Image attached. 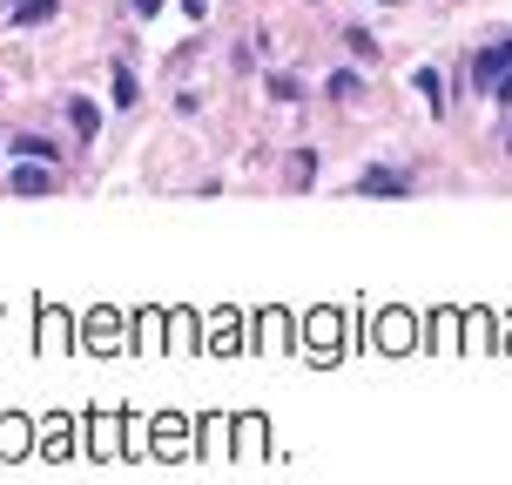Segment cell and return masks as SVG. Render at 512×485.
I'll list each match as a JSON object with an SVG mask.
<instances>
[{
    "label": "cell",
    "instance_id": "6da1fadb",
    "mask_svg": "<svg viewBox=\"0 0 512 485\" xmlns=\"http://www.w3.org/2000/svg\"><path fill=\"white\" fill-rule=\"evenodd\" d=\"M358 196H371V203H398V196H411V176L405 169H364Z\"/></svg>",
    "mask_w": 512,
    "mask_h": 485
},
{
    "label": "cell",
    "instance_id": "7a4b0ae2",
    "mask_svg": "<svg viewBox=\"0 0 512 485\" xmlns=\"http://www.w3.org/2000/svg\"><path fill=\"white\" fill-rule=\"evenodd\" d=\"M378 344H384V351H411V317H398V310L378 317Z\"/></svg>",
    "mask_w": 512,
    "mask_h": 485
},
{
    "label": "cell",
    "instance_id": "3957f363",
    "mask_svg": "<svg viewBox=\"0 0 512 485\" xmlns=\"http://www.w3.org/2000/svg\"><path fill=\"white\" fill-rule=\"evenodd\" d=\"M283 176H290V189H310V182H317V149H297L283 162Z\"/></svg>",
    "mask_w": 512,
    "mask_h": 485
},
{
    "label": "cell",
    "instance_id": "277c9868",
    "mask_svg": "<svg viewBox=\"0 0 512 485\" xmlns=\"http://www.w3.org/2000/svg\"><path fill=\"white\" fill-rule=\"evenodd\" d=\"M14 196H48V162H27V169H14Z\"/></svg>",
    "mask_w": 512,
    "mask_h": 485
},
{
    "label": "cell",
    "instance_id": "5b68a950",
    "mask_svg": "<svg viewBox=\"0 0 512 485\" xmlns=\"http://www.w3.org/2000/svg\"><path fill=\"white\" fill-rule=\"evenodd\" d=\"M492 68H512V34H499V48H486L479 61H472V75H479V81H486Z\"/></svg>",
    "mask_w": 512,
    "mask_h": 485
},
{
    "label": "cell",
    "instance_id": "8992f818",
    "mask_svg": "<svg viewBox=\"0 0 512 485\" xmlns=\"http://www.w3.org/2000/svg\"><path fill=\"white\" fill-rule=\"evenodd\" d=\"M54 21V0H14V27H41Z\"/></svg>",
    "mask_w": 512,
    "mask_h": 485
},
{
    "label": "cell",
    "instance_id": "52a82bcc",
    "mask_svg": "<svg viewBox=\"0 0 512 485\" xmlns=\"http://www.w3.org/2000/svg\"><path fill=\"white\" fill-rule=\"evenodd\" d=\"M324 88H331V102H358V95H364V75H351V68H337V75L324 81Z\"/></svg>",
    "mask_w": 512,
    "mask_h": 485
},
{
    "label": "cell",
    "instance_id": "ba28073f",
    "mask_svg": "<svg viewBox=\"0 0 512 485\" xmlns=\"http://www.w3.org/2000/svg\"><path fill=\"white\" fill-rule=\"evenodd\" d=\"M68 122H75V135L88 142V135L102 128V115H95V102H81V95H75V102H68Z\"/></svg>",
    "mask_w": 512,
    "mask_h": 485
},
{
    "label": "cell",
    "instance_id": "9c48e42d",
    "mask_svg": "<svg viewBox=\"0 0 512 485\" xmlns=\"http://www.w3.org/2000/svg\"><path fill=\"white\" fill-rule=\"evenodd\" d=\"M14 155H27V162H54V142H41V135H14Z\"/></svg>",
    "mask_w": 512,
    "mask_h": 485
},
{
    "label": "cell",
    "instance_id": "30bf717a",
    "mask_svg": "<svg viewBox=\"0 0 512 485\" xmlns=\"http://www.w3.org/2000/svg\"><path fill=\"white\" fill-rule=\"evenodd\" d=\"M135 95H142V81L128 75V68H115V108H135Z\"/></svg>",
    "mask_w": 512,
    "mask_h": 485
},
{
    "label": "cell",
    "instance_id": "8fae6325",
    "mask_svg": "<svg viewBox=\"0 0 512 485\" xmlns=\"http://www.w3.org/2000/svg\"><path fill=\"white\" fill-rule=\"evenodd\" d=\"M418 88H425V108H432V115H438V108H445V88H438V75H432V68L418 75Z\"/></svg>",
    "mask_w": 512,
    "mask_h": 485
},
{
    "label": "cell",
    "instance_id": "7c38bea8",
    "mask_svg": "<svg viewBox=\"0 0 512 485\" xmlns=\"http://www.w3.org/2000/svg\"><path fill=\"white\" fill-rule=\"evenodd\" d=\"M344 41H351V54H378V41H371V27H344Z\"/></svg>",
    "mask_w": 512,
    "mask_h": 485
},
{
    "label": "cell",
    "instance_id": "4fadbf2b",
    "mask_svg": "<svg viewBox=\"0 0 512 485\" xmlns=\"http://www.w3.org/2000/svg\"><path fill=\"white\" fill-rule=\"evenodd\" d=\"M270 95H277V102H297L304 88H297V75H270Z\"/></svg>",
    "mask_w": 512,
    "mask_h": 485
},
{
    "label": "cell",
    "instance_id": "5bb4252c",
    "mask_svg": "<svg viewBox=\"0 0 512 485\" xmlns=\"http://www.w3.org/2000/svg\"><path fill=\"white\" fill-rule=\"evenodd\" d=\"M506 149H512V128H506Z\"/></svg>",
    "mask_w": 512,
    "mask_h": 485
}]
</instances>
